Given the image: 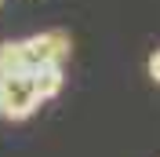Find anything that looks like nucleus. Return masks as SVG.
I'll list each match as a JSON object with an SVG mask.
<instances>
[{"label":"nucleus","mask_w":160,"mask_h":157,"mask_svg":"<svg viewBox=\"0 0 160 157\" xmlns=\"http://www.w3.org/2000/svg\"><path fill=\"white\" fill-rule=\"evenodd\" d=\"M40 102H44V99H40V91H37V84H33L29 73H15V77L0 80V117L26 121Z\"/></svg>","instance_id":"f257e3e1"},{"label":"nucleus","mask_w":160,"mask_h":157,"mask_svg":"<svg viewBox=\"0 0 160 157\" xmlns=\"http://www.w3.org/2000/svg\"><path fill=\"white\" fill-rule=\"evenodd\" d=\"M22 44V59H26V69H37V66H62L69 59V37L62 30H48V33H37V37H26L18 40Z\"/></svg>","instance_id":"f03ea898"},{"label":"nucleus","mask_w":160,"mask_h":157,"mask_svg":"<svg viewBox=\"0 0 160 157\" xmlns=\"http://www.w3.org/2000/svg\"><path fill=\"white\" fill-rule=\"evenodd\" d=\"M29 77H33V84H37V91H40V99H55L62 91V66H37V69H29Z\"/></svg>","instance_id":"7ed1b4c3"},{"label":"nucleus","mask_w":160,"mask_h":157,"mask_svg":"<svg viewBox=\"0 0 160 157\" xmlns=\"http://www.w3.org/2000/svg\"><path fill=\"white\" fill-rule=\"evenodd\" d=\"M15 73H29L22 59V44H0V80L15 77Z\"/></svg>","instance_id":"20e7f679"},{"label":"nucleus","mask_w":160,"mask_h":157,"mask_svg":"<svg viewBox=\"0 0 160 157\" xmlns=\"http://www.w3.org/2000/svg\"><path fill=\"white\" fill-rule=\"evenodd\" d=\"M149 77H153V80L160 84V48H157V51L149 55Z\"/></svg>","instance_id":"39448f33"}]
</instances>
